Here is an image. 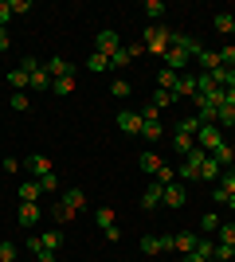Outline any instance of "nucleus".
Instances as JSON below:
<instances>
[{"label": "nucleus", "instance_id": "393cba45", "mask_svg": "<svg viewBox=\"0 0 235 262\" xmlns=\"http://www.w3.org/2000/svg\"><path fill=\"white\" fill-rule=\"evenodd\" d=\"M39 243H44V251H59V247H63V231H44Z\"/></svg>", "mask_w": 235, "mask_h": 262}, {"label": "nucleus", "instance_id": "864d4df0", "mask_svg": "<svg viewBox=\"0 0 235 262\" xmlns=\"http://www.w3.org/2000/svg\"><path fill=\"white\" fill-rule=\"evenodd\" d=\"M180 262H208V258H200L196 251H188V254H180Z\"/></svg>", "mask_w": 235, "mask_h": 262}, {"label": "nucleus", "instance_id": "39448f33", "mask_svg": "<svg viewBox=\"0 0 235 262\" xmlns=\"http://www.w3.org/2000/svg\"><path fill=\"white\" fill-rule=\"evenodd\" d=\"M141 125H145V121H141L137 110H122V114H118V129L130 133V137H141Z\"/></svg>", "mask_w": 235, "mask_h": 262}, {"label": "nucleus", "instance_id": "4c0bfd02", "mask_svg": "<svg viewBox=\"0 0 235 262\" xmlns=\"http://www.w3.org/2000/svg\"><path fill=\"white\" fill-rule=\"evenodd\" d=\"M51 215H55V223H71V219H75V211H71V208H63V204L55 200V208H51Z\"/></svg>", "mask_w": 235, "mask_h": 262}, {"label": "nucleus", "instance_id": "b1692460", "mask_svg": "<svg viewBox=\"0 0 235 262\" xmlns=\"http://www.w3.org/2000/svg\"><path fill=\"white\" fill-rule=\"evenodd\" d=\"M216 161H220V168H235V157H231V141H224L220 149H216Z\"/></svg>", "mask_w": 235, "mask_h": 262}, {"label": "nucleus", "instance_id": "3c124183", "mask_svg": "<svg viewBox=\"0 0 235 262\" xmlns=\"http://www.w3.org/2000/svg\"><path fill=\"white\" fill-rule=\"evenodd\" d=\"M125 51L134 55V59H141V55H145V43H125Z\"/></svg>", "mask_w": 235, "mask_h": 262}, {"label": "nucleus", "instance_id": "dca6fc26", "mask_svg": "<svg viewBox=\"0 0 235 262\" xmlns=\"http://www.w3.org/2000/svg\"><path fill=\"white\" fill-rule=\"evenodd\" d=\"M137 164H141V172H145V176H157L161 168H165V161H161L157 153H141V157H137Z\"/></svg>", "mask_w": 235, "mask_h": 262}, {"label": "nucleus", "instance_id": "cd10ccee", "mask_svg": "<svg viewBox=\"0 0 235 262\" xmlns=\"http://www.w3.org/2000/svg\"><path fill=\"white\" fill-rule=\"evenodd\" d=\"M216 32H220V35H231V24H235V16H231V12H220V16H216Z\"/></svg>", "mask_w": 235, "mask_h": 262}, {"label": "nucleus", "instance_id": "72a5a7b5", "mask_svg": "<svg viewBox=\"0 0 235 262\" xmlns=\"http://www.w3.org/2000/svg\"><path fill=\"white\" fill-rule=\"evenodd\" d=\"M87 67H90V71H110V59H106V55H98V51H90Z\"/></svg>", "mask_w": 235, "mask_h": 262}, {"label": "nucleus", "instance_id": "c85d7f7f", "mask_svg": "<svg viewBox=\"0 0 235 262\" xmlns=\"http://www.w3.org/2000/svg\"><path fill=\"white\" fill-rule=\"evenodd\" d=\"M216 125H220V129H227V125H231V129H235V110H231V106H220V114H216Z\"/></svg>", "mask_w": 235, "mask_h": 262}, {"label": "nucleus", "instance_id": "c756f323", "mask_svg": "<svg viewBox=\"0 0 235 262\" xmlns=\"http://www.w3.org/2000/svg\"><path fill=\"white\" fill-rule=\"evenodd\" d=\"M130 63H134V55L125 51V47H122V51H118V55H110V67H114V71H125V67H130Z\"/></svg>", "mask_w": 235, "mask_h": 262}, {"label": "nucleus", "instance_id": "a18cd8bd", "mask_svg": "<svg viewBox=\"0 0 235 262\" xmlns=\"http://www.w3.org/2000/svg\"><path fill=\"white\" fill-rule=\"evenodd\" d=\"M39 188H44V196L59 192V180H55V172H51V176H44V180H39Z\"/></svg>", "mask_w": 235, "mask_h": 262}, {"label": "nucleus", "instance_id": "e433bc0d", "mask_svg": "<svg viewBox=\"0 0 235 262\" xmlns=\"http://www.w3.org/2000/svg\"><path fill=\"white\" fill-rule=\"evenodd\" d=\"M12 110H16V114H28V110H32V98H28V94H12V102H8Z\"/></svg>", "mask_w": 235, "mask_h": 262}, {"label": "nucleus", "instance_id": "8fccbe9b", "mask_svg": "<svg viewBox=\"0 0 235 262\" xmlns=\"http://www.w3.org/2000/svg\"><path fill=\"white\" fill-rule=\"evenodd\" d=\"M168 251H177V247H173V235L165 231V235H161V254H168Z\"/></svg>", "mask_w": 235, "mask_h": 262}, {"label": "nucleus", "instance_id": "79ce46f5", "mask_svg": "<svg viewBox=\"0 0 235 262\" xmlns=\"http://www.w3.org/2000/svg\"><path fill=\"white\" fill-rule=\"evenodd\" d=\"M220 63H224V67H235V43H224V47H220Z\"/></svg>", "mask_w": 235, "mask_h": 262}, {"label": "nucleus", "instance_id": "7c9ffc66", "mask_svg": "<svg viewBox=\"0 0 235 262\" xmlns=\"http://www.w3.org/2000/svg\"><path fill=\"white\" fill-rule=\"evenodd\" d=\"M141 254H161V235H145L141 239Z\"/></svg>", "mask_w": 235, "mask_h": 262}, {"label": "nucleus", "instance_id": "5fc2aeb1", "mask_svg": "<svg viewBox=\"0 0 235 262\" xmlns=\"http://www.w3.org/2000/svg\"><path fill=\"white\" fill-rule=\"evenodd\" d=\"M35 258H39V262H55V251H39Z\"/></svg>", "mask_w": 235, "mask_h": 262}, {"label": "nucleus", "instance_id": "6e6552de", "mask_svg": "<svg viewBox=\"0 0 235 262\" xmlns=\"http://www.w3.org/2000/svg\"><path fill=\"white\" fill-rule=\"evenodd\" d=\"M161 200H165V184H161V180H149L145 196H141V208H145V211H157V208H161Z\"/></svg>", "mask_w": 235, "mask_h": 262}, {"label": "nucleus", "instance_id": "09e8293b", "mask_svg": "<svg viewBox=\"0 0 235 262\" xmlns=\"http://www.w3.org/2000/svg\"><path fill=\"white\" fill-rule=\"evenodd\" d=\"M0 168H4V172H20V161H16V157H4V164H0Z\"/></svg>", "mask_w": 235, "mask_h": 262}, {"label": "nucleus", "instance_id": "13d9d810", "mask_svg": "<svg viewBox=\"0 0 235 262\" xmlns=\"http://www.w3.org/2000/svg\"><path fill=\"white\" fill-rule=\"evenodd\" d=\"M231 157H235V141H231Z\"/></svg>", "mask_w": 235, "mask_h": 262}, {"label": "nucleus", "instance_id": "aec40b11", "mask_svg": "<svg viewBox=\"0 0 235 262\" xmlns=\"http://www.w3.org/2000/svg\"><path fill=\"white\" fill-rule=\"evenodd\" d=\"M94 223H98L102 231L118 227V219H114V208H106V204H102V208H94Z\"/></svg>", "mask_w": 235, "mask_h": 262}, {"label": "nucleus", "instance_id": "20e7f679", "mask_svg": "<svg viewBox=\"0 0 235 262\" xmlns=\"http://www.w3.org/2000/svg\"><path fill=\"white\" fill-rule=\"evenodd\" d=\"M94 51L106 55V59H110V55H118V51H122V35L114 32V28H102V32L94 35Z\"/></svg>", "mask_w": 235, "mask_h": 262}, {"label": "nucleus", "instance_id": "1a4fd4ad", "mask_svg": "<svg viewBox=\"0 0 235 262\" xmlns=\"http://www.w3.org/2000/svg\"><path fill=\"white\" fill-rule=\"evenodd\" d=\"M39 215H44V211H39V204H20V211H16V223L32 231L35 223H39Z\"/></svg>", "mask_w": 235, "mask_h": 262}, {"label": "nucleus", "instance_id": "a878e982", "mask_svg": "<svg viewBox=\"0 0 235 262\" xmlns=\"http://www.w3.org/2000/svg\"><path fill=\"white\" fill-rule=\"evenodd\" d=\"M224 227V223H220V215H216V211H204L200 215V231H208V235H216V231Z\"/></svg>", "mask_w": 235, "mask_h": 262}, {"label": "nucleus", "instance_id": "bb28decb", "mask_svg": "<svg viewBox=\"0 0 235 262\" xmlns=\"http://www.w3.org/2000/svg\"><path fill=\"white\" fill-rule=\"evenodd\" d=\"M110 94H114L118 102H122V98H130V94H134V86H130L125 78H114V82H110Z\"/></svg>", "mask_w": 235, "mask_h": 262}, {"label": "nucleus", "instance_id": "37998d69", "mask_svg": "<svg viewBox=\"0 0 235 262\" xmlns=\"http://www.w3.org/2000/svg\"><path fill=\"white\" fill-rule=\"evenodd\" d=\"M212 251H216L212 239H196V254H200V258H212Z\"/></svg>", "mask_w": 235, "mask_h": 262}, {"label": "nucleus", "instance_id": "603ef678", "mask_svg": "<svg viewBox=\"0 0 235 262\" xmlns=\"http://www.w3.org/2000/svg\"><path fill=\"white\" fill-rule=\"evenodd\" d=\"M12 47V35H8V28H0V51H8Z\"/></svg>", "mask_w": 235, "mask_h": 262}, {"label": "nucleus", "instance_id": "9d476101", "mask_svg": "<svg viewBox=\"0 0 235 262\" xmlns=\"http://www.w3.org/2000/svg\"><path fill=\"white\" fill-rule=\"evenodd\" d=\"M173 98H177V102L196 98V75H180V82L173 86Z\"/></svg>", "mask_w": 235, "mask_h": 262}, {"label": "nucleus", "instance_id": "ddd939ff", "mask_svg": "<svg viewBox=\"0 0 235 262\" xmlns=\"http://www.w3.org/2000/svg\"><path fill=\"white\" fill-rule=\"evenodd\" d=\"M173 149H177L180 157H188L192 149H196V137H192V133H184V129H173Z\"/></svg>", "mask_w": 235, "mask_h": 262}, {"label": "nucleus", "instance_id": "bf43d9fd", "mask_svg": "<svg viewBox=\"0 0 235 262\" xmlns=\"http://www.w3.org/2000/svg\"><path fill=\"white\" fill-rule=\"evenodd\" d=\"M208 262H216V258H208Z\"/></svg>", "mask_w": 235, "mask_h": 262}, {"label": "nucleus", "instance_id": "f03ea898", "mask_svg": "<svg viewBox=\"0 0 235 262\" xmlns=\"http://www.w3.org/2000/svg\"><path fill=\"white\" fill-rule=\"evenodd\" d=\"M24 71H28V75H32V90L35 94H44V90H51V75H47V67L39 63V59H35V55H24Z\"/></svg>", "mask_w": 235, "mask_h": 262}, {"label": "nucleus", "instance_id": "c9c22d12", "mask_svg": "<svg viewBox=\"0 0 235 262\" xmlns=\"http://www.w3.org/2000/svg\"><path fill=\"white\" fill-rule=\"evenodd\" d=\"M149 102H153V106L161 110V106H173L177 98H173V90H153V98H149Z\"/></svg>", "mask_w": 235, "mask_h": 262}, {"label": "nucleus", "instance_id": "4468645a", "mask_svg": "<svg viewBox=\"0 0 235 262\" xmlns=\"http://www.w3.org/2000/svg\"><path fill=\"white\" fill-rule=\"evenodd\" d=\"M165 67H168V71H180V75H184V67H188V55L180 51V47H168V51H165Z\"/></svg>", "mask_w": 235, "mask_h": 262}, {"label": "nucleus", "instance_id": "7ed1b4c3", "mask_svg": "<svg viewBox=\"0 0 235 262\" xmlns=\"http://www.w3.org/2000/svg\"><path fill=\"white\" fill-rule=\"evenodd\" d=\"M224 141H227V137H224V129H220V125H204V121H200V129H196V145H200L204 153H216Z\"/></svg>", "mask_w": 235, "mask_h": 262}, {"label": "nucleus", "instance_id": "f8f14e48", "mask_svg": "<svg viewBox=\"0 0 235 262\" xmlns=\"http://www.w3.org/2000/svg\"><path fill=\"white\" fill-rule=\"evenodd\" d=\"M59 204H63V208H71V211H75V215H78V211L87 208V196H82V188H67Z\"/></svg>", "mask_w": 235, "mask_h": 262}, {"label": "nucleus", "instance_id": "de8ad7c7", "mask_svg": "<svg viewBox=\"0 0 235 262\" xmlns=\"http://www.w3.org/2000/svg\"><path fill=\"white\" fill-rule=\"evenodd\" d=\"M24 12H32V0H12V16H24Z\"/></svg>", "mask_w": 235, "mask_h": 262}, {"label": "nucleus", "instance_id": "473e14b6", "mask_svg": "<svg viewBox=\"0 0 235 262\" xmlns=\"http://www.w3.org/2000/svg\"><path fill=\"white\" fill-rule=\"evenodd\" d=\"M216 188H224L227 196H231V192H235V168H224V172H220V184H216Z\"/></svg>", "mask_w": 235, "mask_h": 262}, {"label": "nucleus", "instance_id": "4d7b16f0", "mask_svg": "<svg viewBox=\"0 0 235 262\" xmlns=\"http://www.w3.org/2000/svg\"><path fill=\"white\" fill-rule=\"evenodd\" d=\"M224 208H231V211H235V192H231V196H227V204H224Z\"/></svg>", "mask_w": 235, "mask_h": 262}, {"label": "nucleus", "instance_id": "6ab92c4d", "mask_svg": "<svg viewBox=\"0 0 235 262\" xmlns=\"http://www.w3.org/2000/svg\"><path fill=\"white\" fill-rule=\"evenodd\" d=\"M220 172H224V168H220V161L208 153V161L200 164V180H208V184H212V180H220Z\"/></svg>", "mask_w": 235, "mask_h": 262}, {"label": "nucleus", "instance_id": "2eb2a0df", "mask_svg": "<svg viewBox=\"0 0 235 262\" xmlns=\"http://www.w3.org/2000/svg\"><path fill=\"white\" fill-rule=\"evenodd\" d=\"M39 196H44L39 180H24L20 184V204H39Z\"/></svg>", "mask_w": 235, "mask_h": 262}, {"label": "nucleus", "instance_id": "9b49d317", "mask_svg": "<svg viewBox=\"0 0 235 262\" xmlns=\"http://www.w3.org/2000/svg\"><path fill=\"white\" fill-rule=\"evenodd\" d=\"M47 75H51V78H67V75H75V67H71L67 63V59H63V55H55V59H47Z\"/></svg>", "mask_w": 235, "mask_h": 262}, {"label": "nucleus", "instance_id": "a19ab883", "mask_svg": "<svg viewBox=\"0 0 235 262\" xmlns=\"http://www.w3.org/2000/svg\"><path fill=\"white\" fill-rule=\"evenodd\" d=\"M145 12H149V20H161V16H165V4H161V0H145Z\"/></svg>", "mask_w": 235, "mask_h": 262}, {"label": "nucleus", "instance_id": "0eeeda50", "mask_svg": "<svg viewBox=\"0 0 235 262\" xmlns=\"http://www.w3.org/2000/svg\"><path fill=\"white\" fill-rule=\"evenodd\" d=\"M165 208H173V211H180L184 204H188V196H184V184L180 180H173V184H165V200H161Z\"/></svg>", "mask_w": 235, "mask_h": 262}, {"label": "nucleus", "instance_id": "49530a36", "mask_svg": "<svg viewBox=\"0 0 235 262\" xmlns=\"http://www.w3.org/2000/svg\"><path fill=\"white\" fill-rule=\"evenodd\" d=\"M12 20V0H0V28H8Z\"/></svg>", "mask_w": 235, "mask_h": 262}, {"label": "nucleus", "instance_id": "a211bd4d", "mask_svg": "<svg viewBox=\"0 0 235 262\" xmlns=\"http://www.w3.org/2000/svg\"><path fill=\"white\" fill-rule=\"evenodd\" d=\"M8 82H12L16 94H24V86H32V75H28L24 67H16V71H8Z\"/></svg>", "mask_w": 235, "mask_h": 262}, {"label": "nucleus", "instance_id": "f3484780", "mask_svg": "<svg viewBox=\"0 0 235 262\" xmlns=\"http://www.w3.org/2000/svg\"><path fill=\"white\" fill-rule=\"evenodd\" d=\"M196 239H200V235H192V231H180V235H173V247H177L180 254H188V251H196Z\"/></svg>", "mask_w": 235, "mask_h": 262}, {"label": "nucleus", "instance_id": "6e6d98bb", "mask_svg": "<svg viewBox=\"0 0 235 262\" xmlns=\"http://www.w3.org/2000/svg\"><path fill=\"white\" fill-rule=\"evenodd\" d=\"M224 106H231V110H235V90H224Z\"/></svg>", "mask_w": 235, "mask_h": 262}, {"label": "nucleus", "instance_id": "412c9836", "mask_svg": "<svg viewBox=\"0 0 235 262\" xmlns=\"http://www.w3.org/2000/svg\"><path fill=\"white\" fill-rule=\"evenodd\" d=\"M177 82H180L177 71H168V67H161V71H157V90H173Z\"/></svg>", "mask_w": 235, "mask_h": 262}, {"label": "nucleus", "instance_id": "4be33fe9", "mask_svg": "<svg viewBox=\"0 0 235 262\" xmlns=\"http://www.w3.org/2000/svg\"><path fill=\"white\" fill-rule=\"evenodd\" d=\"M196 63H200L204 71H220V67H224V63H220V51H208V47L196 55Z\"/></svg>", "mask_w": 235, "mask_h": 262}, {"label": "nucleus", "instance_id": "2f4dec72", "mask_svg": "<svg viewBox=\"0 0 235 262\" xmlns=\"http://www.w3.org/2000/svg\"><path fill=\"white\" fill-rule=\"evenodd\" d=\"M212 258H216V262H231V258H235V247H227V243H216Z\"/></svg>", "mask_w": 235, "mask_h": 262}, {"label": "nucleus", "instance_id": "f257e3e1", "mask_svg": "<svg viewBox=\"0 0 235 262\" xmlns=\"http://www.w3.org/2000/svg\"><path fill=\"white\" fill-rule=\"evenodd\" d=\"M141 43H145L149 55H161V59H165V51L173 47V28H168V24H149L145 35H141Z\"/></svg>", "mask_w": 235, "mask_h": 262}, {"label": "nucleus", "instance_id": "5701e85b", "mask_svg": "<svg viewBox=\"0 0 235 262\" xmlns=\"http://www.w3.org/2000/svg\"><path fill=\"white\" fill-rule=\"evenodd\" d=\"M51 90H55L59 98H67V94H75V75H67V78H51Z\"/></svg>", "mask_w": 235, "mask_h": 262}, {"label": "nucleus", "instance_id": "f704fd0d", "mask_svg": "<svg viewBox=\"0 0 235 262\" xmlns=\"http://www.w3.org/2000/svg\"><path fill=\"white\" fill-rule=\"evenodd\" d=\"M161 133H165V125H161V121H145V125H141V137H149V141H157Z\"/></svg>", "mask_w": 235, "mask_h": 262}, {"label": "nucleus", "instance_id": "c03bdc74", "mask_svg": "<svg viewBox=\"0 0 235 262\" xmlns=\"http://www.w3.org/2000/svg\"><path fill=\"white\" fill-rule=\"evenodd\" d=\"M137 114H141V121H161V110H157L153 102H149V106H141Z\"/></svg>", "mask_w": 235, "mask_h": 262}, {"label": "nucleus", "instance_id": "58836bf2", "mask_svg": "<svg viewBox=\"0 0 235 262\" xmlns=\"http://www.w3.org/2000/svg\"><path fill=\"white\" fill-rule=\"evenodd\" d=\"M0 262H16V243H12V239L0 243Z\"/></svg>", "mask_w": 235, "mask_h": 262}, {"label": "nucleus", "instance_id": "423d86ee", "mask_svg": "<svg viewBox=\"0 0 235 262\" xmlns=\"http://www.w3.org/2000/svg\"><path fill=\"white\" fill-rule=\"evenodd\" d=\"M24 168H28V172H32L35 180H44V176H51V172H55V164L47 161L44 153H32V157H28V161H24Z\"/></svg>", "mask_w": 235, "mask_h": 262}, {"label": "nucleus", "instance_id": "ea45409f", "mask_svg": "<svg viewBox=\"0 0 235 262\" xmlns=\"http://www.w3.org/2000/svg\"><path fill=\"white\" fill-rule=\"evenodd\" d=\"M220 235V243H227V247H235V223H224V227L216 231Z\"/></svg>", "mask_w": 235, "mask_h": 262}]
</instances>
